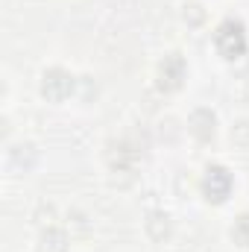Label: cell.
I'll list each match as a JSON object with an SVG mask.
<instances>
[{"instance_id":"1","label":"cell","mask_w":249,"mask_h":252,"mask_svg":"<svg viewBox=\"0 0 249 252\" xmlns=\"http://www.w3.org/2000/svg\"><path fill=\"white\" fill-rule=\"evenodd\" d=\"M214 44H217V50L226 56V59H238V56H244V50H247V32H244V24L241 21H223L220 27H217V32H214Z\"/></svg>"},{"instance_id":"2","label":"cell","mask_w":249,"mask_h":252,"mask_svg":"<svg viewBox=\"0 0 249 252\" xmlns=\"http://www.w3.org/2000/svg\"><path fill=\"white\" fill-rule=\"evenodd\" d=\"M70 91H73V76L62 70V67H50L44 76H41V94L47 97V100H53V103H62L70 97Z\"/></svg>"},{"instance_id":"3","label":"cell","mask_w":249,"mask_h":252,"mask_svg":"<svg viewBox=\"0 0 249 252\" xmlns=\"http://www.w3.org/2000/svg\"><path fill=\"white\" fill-rule=\"evenodd\" d=\"M185 79V62L179 53H167L158 64V88L161 91H176Z\"/></svg>"},{"instance_id":"4","label":"cell","mask_w":249,"mask_h":252,"mask_svg":"<svg viewBox=\"0 0 249 252\" xmlns=\"http://www.w3.org/2000/svg\"><path fill=\"white\" fill-rule=\"evenodd\" d=\"M202 190H205L208 199L223 202V199L229 196V190H232V176H229V170H226V167H211V170L205 173Z\"/></svg>"},{"instance_id":"5","label":"cell","mask_w":249,"mask_h":252,"mask_svg":"<svg viewBox=\"0 0 249 252\" xmlns=\"http://www.w3.org/2000/svg\"><path fill=\"white\" fill-rule=\"evenodd\" d=\"M214 124H217V118H214L208 109H196V112L190 115V132H193V138H199V141H211V138H214Z\"/></svg>"},{"instance_id":"6","label":"cell","mask_w":249,"mask_h":252,"mask_svg":"<svg viewBox=\"0 0 249 252\" xmlns=\"http://www.w3.org/2000/svg\"><path fill=\"white\" fill-rule=\"evenodd\" d=\"M38 252H67V235L59 229H47L38 241Z\"/></svg>"},{"instance_id":"7","label":"cell","mask_w":249,"mask_h":252,"mask_svg":"<svg viewBox=\"0 0 249 252\" xmlns=\"http://www.w3.org/2000/svg\"><path fill=\"white\" fill-rule=\"evenodd\" d=\"M147 235L153 241H164L170 235V217L167 214H150L147 217Z\"/></svg>"},{"instance_id":"8","label":"cell","mask_w":249,"mask_h":252,"mask_svg":"<svg viewBox=\"0 0 249 252\" xmlns=\"http://www.w3.org/2000/svg\"><path fill=\"white\" fill-rule=\"evenodd\" d=\"M9 158H12V164H18V167H32L38 156H35V147H30V144H24V147H15Z\"/></svg>"},{"instance_id":"9","label":"cell","mask_w":249,"mask_h":252,"mask_svg":"<svg viewBox=\"0 0 249 252\" xmlns=\"http://www.w3.org/2000/svg\"><path fill=\"white\" fill-rule=\"evenodd\" d=\"M232 238L241 244V247H249V214L238 217L235 226H232Z\"/></svg>"},{"instance_id":"10","label":"cell","mask_w":249,"mask_h":252,"mask_svg":"<svg viewBox=\"0 0 249 252\" xmlns=\"http://www.w3.org/2000/svg\"><path fill=\"white\" fill-rule=\"evenodd\" d=\"M182 18H185V24H190V27H199V24L205 21V12H202L199 3H187L185 12H182Z\"/></svg>"},{"instance_id":"11","label":"cell","mask_w":249,"mask_h":252,"mask_svg":"<svg viewBox=\"0 0 249 252\" xmlns=\"http://www.w3.org/2000/svg\"><path fill=\"white\" fill-rule=\"evenodd\" d=\"M232 138H235L241 147H249V121H241V124L232 126Z\"/></svg>"},{"instance_id":"12","label":"cell","mask_w":249,"mask_h":252,"mask_svg":"<svg viewBox=\"0 0 249 252\" xmlns=\"http://www.w3.org/2000/svg\"><path fill=\"white\" fill-rule=\"evenodd\" d=\"M244 103H249V79L244 82Z\"/></svg>"}]
</instances>
